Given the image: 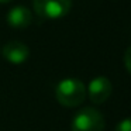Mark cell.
Returning a JSON list of instances; mask_svg holds the SVG:
<instances>
[{
  "instance_id": "6da1fadb",
  "label": "cell",
  "mask_w": 131,
  "mask_h": 131,
  "mask_svg": "<svg viewBox=\"0 0 131 131\" xmlns=\"http://www.w3.org/2000/svg\"><path fill=\"white\" fill-rule=\"evenodd\" d=\"M55 97L65 107H78L86 99V86L75 78L63 79L55 89Z\"/></svg>"
},
{
  "instance_id": "7a4b0ae2",
  "label": "cell",
  "mask_w": 131,
  "mask_h": 131,
  "mask_svg": "<svg viewBox=\"0 0 131 131\" xmlns=\"http://www.w3.org/2000/svg\"><path fill=\"white\" fill-rule=\"evenodd\" d=\"M71 128L72 131H103L104 117L93 107L80 108L72 120Z\"/></svg>"
},
{
  "instance_id": "3957f363",
  "label": "cell",
  "mask_w": 131,
  "mask_h": 131,
  "mask_svg": "<svg viewBox=\"0 0 131 131\" xmlns=\"http://www.w3.org/2000/svg\"><path fill=\"white\" fill-rule=\"evenodd\" d=\"M34 10L41 18L58 20L65 17L72 7V0H32Z\"/></svg>"
},
{
  "instance_id": "277c9868",
  "label": "cell",
  "mask_w": 131,
  "mask_h": 131,
  "mask_svg": "<svg viewBox=\"0 0 131 131\" xmlns=\"http://www.w3.org/2000/svg\"><path fill=\"white\" fill-rule=\"evenodd\" d=\"M111 92H113V85L110 79H107L106 76H97L90 80L86 93L89 94V99L94 104H102L111 96Z\"/></svg>"
},
{
  "instance_id": "5b68a950",
  "label": "cell",
  "mask_w": 131,
  "mask_h": 131,
  "mask_svg": "<svg viewBox=\"0 0 131 131\" xmlns=\"http://www.w3.org/2000/svg\"><path fill=\"white\" fill-rule=\"evenodd\" d=\"M30 48L20 41H9L3 47V57L13 65H21L28 59Z\"/></svg>"
},
{
  "instance_id": "8992f818",
  "label": "cell",
  "mask_w": 131,
  "mask_h": 131,
  "mask_svg": "<svg viewBox=\"0 0 131 131\" xmlns=\"http://www.w3.org/2000/svg\"><path fill=\"white\" fill-rule=\"evenodd\" d=\"M31 21H32L31 12L24 6L13 7L9 12V14H7V23H9V26L13 27V28H17V30L27 28L31 24Z\"/></svg>"
},
{
  "instance_id": "52a82bcc",
  "label": "cell",
  "mask_w": 131,
  "mask_h": 131,
  "mask_svg": "<svg viewBox=\"0 0 131 131\" xmlns=\"http://www.w3.org/2000/svg\"><path fill=\"white\" fill-rule=\"evenodd\" d=\"M114 131H131V117H127V118L121 120L116 125V130Z\"/></svg>"
},
{
  "instance_id": "ba28073f",
  "label": "cell",
  "mask_w": 131,
  "mask_h": 131,
  "mask_svg": "<svg viewBox=\"0 0 131 131\" xmlns=\"http://www.w3.org/2000/svg\"><path fill=\"white\" fill-rule=\"evenodd\" d=\"M124 63H125L127 71L131 73V45L128 47V49L125 51V54H124Z\"/></svg>"
},
{
  "instance_id": "9c48e42d",
  "label": "cell",
  "mask_w": 131,
  "mask_h": 131,
  "mask_svg": "<svg viewBox=\"0 0 131 131\" xmlns=\"http://www.w3.org/2000/svg\"><path fill=\"white\" fill-rule=\"evenodd\" d=\"M9 2H12V0H0V3H9Z\"/></svg>"
}]
</instances>
